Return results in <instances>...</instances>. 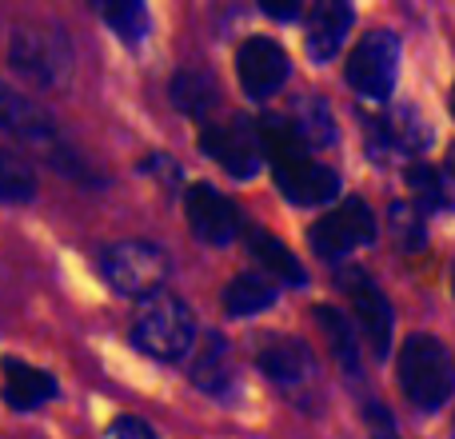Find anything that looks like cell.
<instances>
[{
  "mask_svg": "<svg viewBox=\"0 0 455 439\" xmlns=\"http://www.w3.org/2000/svg\"><path fill=\"white\" fill-rule=\"evenodd\" d=\"M339 291L347 296V304H352V315L355 323H360V331L368 336L371 352H376V360H387V352H392V304H387V296L379 291V283L371 280L363 267H344V272L336 275Z\"/></svg>",
  "mask_w": 455,
  "mask_h": 439,
  "instance_id": "cell-9",
  "label": "cell"
},
{
  "mask_svg": "<svg viewBox=\"0 0 455 439\" xmlns=\"http://www.w3.org/2000/svg\"><path fill=\"white\" fill-rule=\"evenodd\" d=\"M184 212H188L192 235H196L200 243H208V248H228V243L243 232L240 208L228 196H220L212 184H192V188L184 192Z\"/></svg>",
  "mask_w": 455,
  "mask_h": 439,
  "instance_id": "cell-11",
  "label": "cell"
},
{
  "mask_svg": "<svg viewBox=\"0 0 455 439\" xmlns=\"http://www.w3.org/2000/svg\"><path fill=\"white\" fill-rule=\"evenodd\" d=\"M112 439H156V427L144 424L140 416H120L112 424Z\"/></svg>",
  "mask_w": 455,
  "mask_h": 439,
  "instance_id": "cell-24",
  "label": "cell"
},
{
  "mask_svg": "<svg viewBox=\"0 0 455 439\" xmlns=\"http://www.w3.org/2000/svg\"><path fill=\"white\" fill-rule=\"evenodd\" d=\"M288 52L267 36H251L235 48V76H240L248 100H267L288 80Z\"/></svg>",
  "mask_w": 455,
  "mask_h": 439,
  "instance_id": "cell-12",
  "label": "cell"
},
{
  "mask_svg": "<svg viewBox=\"0 0 455 439\" xmlns=\"http://www.w3.org/2000/svg\"><path fill=\"white\" fill-rule=\"evenodd\" d=\"M104 20H108V28L116 32L124 44H140L144 36L152 32V16L148 8L140 4V0H120V4H100Z\"/></svg>",
  "mask_w": 455,
  "mask_h": 439,
  "instance_id": "cell-23",
  "label": "cell"
},
{
  "mask_svg": "<svg viewBox=\"0 0 455 439\" xmlns=\"http://www.w3.org/2000/svg\"><path fill=\"white\" fill-rule=\"evenodd\" d=\"M451 288H455V267H451Z\"/></svg>",
  "mask_w": 455,
  "mask_h": 439,
  "instance_id": "cell-29",
  "label": "cell"
},
{
  "mask_svg": "<svg viewBox=\"0 0 455 439\" xmlns=\"http://www.w3.org/2000/svg\"><path fill=\"white\" fill-rule=\"evenodd\" d=\"M408 184L419 192V196H427V200H432V204H440V196H435V192H440V184H435V172H432V168L416 164V168H411V172H408Z\"/></svg>",
  "mask_w": 455,
  "mask_h": 439,
  "instance_id": "cell-25",
  "label": "cell"
},
{
  "mask_svg": "<svg viewBox=\"0 0 455 439\" xmlns=\"http://www.w3.org/2000/svg\"><path fill=\"white\" fill-rule=\"evenodd\" d=\"M200 148L212 156L232 180H251L264 164V132L259 120H248L240 112H228L220 120H204L200 128Z\"/></svg>",
  "mask_w": 455,
  "mask_h": 439,
  "instance_id": "cell-6",
  "label": "cell"
},
{
  "mask_svg": "<svg viewBox=\"0 0 455 439\" xmlns=\"http://www.w3.org/2000/svg\"><path fill=\"white\" fill-rule=\"evenodd\" d=\"M352 4L344 0H323L307 12V32H304V48L312 56V64H328L336 60V52L344 48V36L352 28Z\"/></svg>",
  "mask_w": 455,
  "mask_h": 439,
  "instance_id": "cell-14",
  "label": "cell"
},
{
  "mask_svg": "<svg viewBox=\"0 0 455 439\" xmlns=\"http://www.w3.org/2000/svg\"><path fill=\"white\" fill-rule=\"evenodd\" d=\"M132 344L144 355L160 363H180L192 355L196 344V320H192V307L176 296H160L156 304H148L132 323Z\"/></svg>",
  "mask_w": 455,
  "mask_h": 439,
  "instance_id": "cell-4",
  "label": "cell"
},
{
  "mask_svg": "<svg viewBox=\"0 0 455 439\" xmlns=\"http://www.w3.org/2000/svg\"><path fill=\"white\" fill-rule=\"evenodd\" d=\"M371 439H400V435H395V427H392V419H387V411H384V408L371 411Z\"/></svg>",
  "mask_w": 455,
  "mask_h": 439,
  "instance_id": "cell-26",
  "label": "cell"
},
{
  "mask_svg": "<svg viewBox=\"0 0 455 439\" xmlns=\"http://www.w3.org/2000/svg\"><path fill=\"white\" fill-rule=\"evenodd\" d=\"M8 64L20 72L24 80L40 88L60 84L72 72V44L60 28H44V24H24L8 40Z\"/></svg>",
  "mask_w": 455,
  "mask_h": 439,
  "instance_id": "cell-7",
  "label": "cell"
},
{
  "mask_svg": "<svg viewBox=\"0 0 455 439\" xmlns=\"http://www.w3.org/2000/svg\"><path fill=\"white\" fill-rule=\"evenodd\" d=\"M36 196V172L24 156L0 148V204H28Z\"/></svg>",
  "mask_w": 455,
  "mask_h": 439,
  "instance_id": "cell-22",
  "label": "cell"
},
{
  "mask_svg": "<svg viewBox=\"0 0 455 439\" xmlns=\"http://www.w3.org/2000/svg\"><path fill=\"white\" fill-rule=\"evenodd\" d=\"M0 395L12 411H32L56 395V376L8 355V360H0Z\"/></svg>",
  "mask_w": 455,
  "mask_h": 439,
  "instance_id": "cell-15",
  "label": "cell"
},
{
  "mask_svg": "<svg viewBox=\"0 0 455 439\" xmlns=\"http://www.w3.org/2000/svg\"><path fill=\"white\" fill-rule=\"evenodd\" d=\"M243 243H248V251L259 259V267L264 272H272V280L280 283H291V288H299V283L307 280V272H304V264H299L296 256H291V248L288 243H280L275 235H267V232H259V227H248V235H243Z\"/></svg>",
  "mask_w": 455,
  "mask_h": 439,
  "instance_id": "cell-18",
  "label": "cell"
},
{
  "mask_svg": "<svg viewBox=\"0 0 455 439\" xmlns=\"http://www.w3.org/2000/svg\"><path fill=\"white\" fill-rule=\"evenodd\" d=\"M0 128L12 132L16 140H24V144L48 148L52 152V164L60 168V172L76 176V180H92V172L84 168V160L60 140V124H56L40 104H32L28 96L12 92V88H4V84H0Z\"/></svg>",
  "mask_w": 455,
  "mask_h": 439,
  "instance_id": "cell-5",
  "label": "cell"
},
{
  "mask_svg": "<svg viewBox=\"0 0 455 439\" xmlns=\"http://www.w3.org/2000/svg\"><path fill=\"white\" fill-rule=\"evenodd\" d=\"M280 299V283L264 272H240L228 280L224 288V312L235 315V320H248V315H259L264 307H272Z\"/></svg>",
  "mask_w": 455,
  "mask_h": 439,
  "instance_id": "cell-17",
  "label": "cell"
},
{
  "mask_svg": "<svg viewBox=\"0 0 455 439\" xmlns=\"http://www.w3.org/2000/svg\"><path fill=\"white\" fill-rule=\"evenodd\" d=\"M288 120H291V128L299 132V140H304L307 148H323V144L336 140V132H331V116H328V104H323L320 96H299Z\"/></svg>",
  "mask_w": 455,
  "mask_h": 439,
  "instance_id": "cell-20",
  "label": "cell"
},
{
  "mask_svg": "<svg viewBox=\"0 0 455 439\" xmlns=\"http://www.w3.org/2000/svg\"><path fill=\"white\" fill-rule=\"evenodd\" d=\"M312 315H315V323H320V331L328 336V344H331V352H336V360L344 363L352 376H360V352H355V331H352V323H347L344 315H339L336 307H328V304H315Z\"/></svg>",
  "mask_w": 455,
  "mask_h": 439,
  "instance_id": "cell-21",
  "label": "cell"
},
{
  "mask_svg": "<svg viewBox=\"0 0 455 439\" xmlns=\"http://www.w3.org/2000/svg\"><path fill=\"white\" fill-rule=\"evenodd\" d=\"M256 363H259V371H264L272 384H280V387L304 384V379L315 371L312 368V352H307L304 339L280 336V331H267V336H259Z\"/></svg>",
  "mask_w": 455,
  "mask_h": 439,
  "instance_id": "cell-13",
  "label": "cell"
},
{
  "mask_svg": "<svg viewBox=\"0 0 455 439\" xmlns=\"http://www.w3.org/2000/svg\"><path fill=\"white\" fill-rule=\"evenodd\" d=\"M451 116H455V84H451Z\"/></svg>",
  "mask_w": 455,
  "mask_h": 439,
  "instance_id": "cell-28",
  "label": "cell"
},
{
  "mask_svg": "<svg viewBox=\"0 0 455 439\" xmlns=\"http://www.w3.org/2000/svg\"><path fill=\"white\" fill-rule=\"evenodd\" d=\"M216 100H220V88H216V80L208 76V72H200V68L176 72V80H172V104L180 112L204 120L208 112L216 108Z\"/></svg>",
  "mask_w": 455,
  "mask_h": 439,
  "instance_id": "cell-19",
  "label": "cell"
},
{
  "mask_svg": "<svg viewBox=\"0 0 455 439\" xmlns=\"http://www.w3.org/2000/svg\"><path fill=\"white\" fill-rule=\"evenodd\" d=\"M371 240H376V216H371V208L363 200H344V204H336L328 216H320L307 227V243L323 259H339Z\"/></svg>",
  "mask_w": 455,
  "mask_h": 439,
  "instance_id": "cell-10",
  "label": "cell"
},
{
  "mask_svg": "<svg viewBox=\"0 0 455 439\" xmlns=\"http://www.w3.org/2000/svg\"><path fill=\"white\" fill-rule=\"evenodd\" d=\"M188 371H192V379H196L200 392H208V395L232 392L235 368H232V347H228V339L216 336V331H208V336L200 339V347L192 352Z\"/></svg>",
  "mask_w": 455,
  "mask_h": 439,
  "instance_id": "cell-16",
  "label": "cell"
},
{
  "mask_svg": "<svg viewBox=\"0 0 455 439\" xmlns=\"http://www.w3.org/2000/svg\"><path fill=\"white\" fill-rule=\"evenodd\" d=\"M264 12H267V16H280V20H291L299 8H296V4H272V0H264Z\"/></svg>",
  "mask_w": 455,
  "mask_h": 439,
  "instance_id": "cell-27",
  "label": "cell"
},
{
  "mask_svg": "<svg viewBox=\"0 0 455 439\" xmlns=\"http://www.w3.org/2000/svg\"><path fill=\"white\" fill-rule=\"evenodd\" d=\"M400 387L419 411H435L455 392V363L435 336H408L400 347Z\"/></svg>",
  "mask_w": 455,
  "mask_h": 439,
  "instance_id": "cell-3",
  "label": "cell"
},
{
  "mask_svg": "<svg viewBox=\"0 0 455 439\" xmlns=\"http://www.w3.org/2000/svg\"><path fill=\"white\" fill-rule=\"evenodd\" d=\"M395 72H400V40L387 28L363 32L347 56V84L363 100H387L395 88Z\"/></svg>",
  "mask_w": 455,
  "mask_h": 439,
  "instance_id": "cell-8",
  "label": "cell"
},
{
  "mask_svg": "<svg viewBox=\"0 0 455 439\" xmlns=\"http://www.w3.org/2000/svg\"><path fill=\"white\" fill-rule=\"evenodd\" d=\"M100 272L116 296L156 304L168 288L172 259H168L164 248H156V243H148V240H120L100 251Z\"/></svg>",
  "mask_w": 455,
  "mask_h": 439,
  "instance_id": "cell-2",
  "label": "cell"
},
{
  "mask_svg": "<svg viewBox=\"0 0 455 439\" xmlns=\"http://www.w3.org/2000/svg\"><path fill=\"white\" fill-rule=\"evenodd\" d=\"M259 132H264V156L272 164V180L291 204L312 208L339 196V176L323 168L320 160H312V152L299 140L288 116H264Z\"/></svg>",
  "mask_w": 455,
  "mask_h": 439,
  "instance_id": "cell-1",
  "label": "cell"
}]
</instances>
